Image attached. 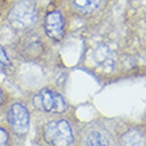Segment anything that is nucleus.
<instances>
[{
    "mask_svg": "<svg viewBox=\"0 0 146 146\" xmlns=\"http://www.w3.org/2000/svg\"><path fill=\"white\" fill-rule=\"evenodd\" d=\"M42 135L50 146H70L74 139L72 127L65 119H57L44 125Z\"/></svg>",
    "mask_w": 146,
    "mask_h": 146,
    "instance_id": "nucleus-1",
    "label": "nucleus"
},
{
    "mask_svg": "<svg viewBox=\"0 0 146 146\" xmlns=\"http://www.w3.org/2000/svg\"><path fill=\"white\" fill-rule=\"evenodd\" d=\"M9 23L15 28L25 29L32 27L37 20V11L32 0H19L8 15Z\"/></svg>",
    "mask_w": 146,
    "mask_h": 146,
    "instance_id": "nucleus-2",
    "label": "nucleus"
},
{
    "mask_svg": "<svg viewBox=\"0 0 146 146\" xmlns=\"http://www.w3.org/2000/svg\"><path fill=\"white\" fill-rule=\"evenodd\" d=\"M37 110L45 113H62L66 110V104L61 94L50 89H42L32 100Z\"/></svg>",
    "mask_w": 146,
    "mask_h": 146,
    "instance_id": "nucleus-3",
    "label": "nucleus"
},
{
    "mask_svg": "<svg viewBox=\"0 0 146 146\" xmlns=\"http://www.w3.org/2000/svg\"><path fill=\"white\" fill-rule=\"evenodd\" d=\"M8 123L17 135L25 134L29 129V113L21 104H12L7 113Z\"/></svg>",
    "mask_w": 146,
    "mask_h": 146,
    "instance_id": "nucleus-4",
    "label": "nucleus"
},
{
    "mask_svg": "<svg viewBox=\"0 0 146 146\" xmlns=\"http://www.w3.org/2000/svg\"><path fill=\"white\" fill-rule=\"evenodd\" d=\"M44 29L49 38L60 41L65 33V19L60 11H50L46 13L44 21Z\"/></svg>",
    "mask_w": 146,
    "mask_h": 146,
    "instance_id": "nucleus-5",
    "label": "nucleus"
},
{
    "mask_svg": "<svg viewBox=\"0 0 146 146\" xmlns=\"http://www.w3.org/2000/svg\"><path fill=\"white\" fill-rule=\"evenodd\" d=\"M119 145L121 146H146L145 137L139 130L137 129H130V130L125 131L121 135L119 139Z\"/></svg>",
    "mask_w": 146,
    "mask_h": 146,
    "instance_id": "nucleus-6",
    "label": "nucleus"
},
{
    "mask_svg": "<svg viewBox=\"0 0 146 146\" xmlns=\"http://www.w3.org/2000/svg\"><path fill=\"white\" fill-rule=\"evenodd\" d=\"M102 1L104 0H72V4L80 13L88 15L96 11L102 4Z\"/></svg>",
    "mask_w": 146,
    "mask_h": 146,
    "instance_id": "nucleus-7",
    "label": "nucleus"
},
{
    "mask_svg": "<svg viewBox=\"0 0 146 146\" xmlns=\"http://www.w3.org/2000/svg\"><path fill=\"white\" fill-rule=\"evenodd\" d=\"M85 146H110V145H109L108 137L104 133H101L98 130H93L86 137Z\"/></svg>",
    "mask_w": 146,
    "mask_h": 146,
    "instance_id": "nucleus-8",
    "label": "nucleus"
},
{
    "mask_svg": "<svg viewBox=\"0 0 146 146\" xmlns=\"http://www.w3.org/2000/svg\"><path fill=\"white\" fill-rule=\"evenodd\" d=\"M0 68L4 70H11L12 69V61L8 57L7 52L4 49V46L0 45Z\"/></svg>",
    "mask_w": 146,
    "mask_h": 146,
    "instance_id": "nucleus-9",
    "label": "nucleus"
},
{
    "mask_svg": "<svg viewBox=\"0 0 146 146\" xmlns=\"http://www.w3.org/2000/svg\"><path fill=\"white\" fill-rule=\"evenodd\" d=\"M0 146H8V133L0 127Z\"/></svg>",
    "mask_w": 146,
    "mask_h": 146,
    "instance_id": "nucleus-10",
    "label": "nucleus"
},
{
    "mask_svg": "<svg viewBox=\"0 0 146 146\" xmlns=\"http://www.w3.org/2000/svg\"><path fill=\"white\" fill-rule=\"evenodd\" d=\"M1 102H3V93L0 90V105H1Z\"/></svg>",
    "mask_w": 146,
    "mask_h": 146,
    "instance_id": "nucleus-11",
    "label": "nucleus"
}]
</instances>
